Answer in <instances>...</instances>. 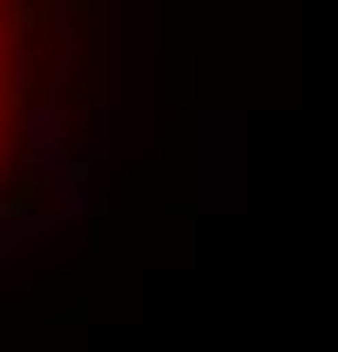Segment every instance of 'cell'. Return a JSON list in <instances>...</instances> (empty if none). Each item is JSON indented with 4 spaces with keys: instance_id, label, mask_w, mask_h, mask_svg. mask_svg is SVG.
Returning a JSON list of instances; mask_svg holds the SVG:
<instances>
[{
    "instance_id": "cell-1",
    "label": "cell",
    "mask_w": 338,
    "mask_h": 352,
    "mask_svg": "<svg viewBox=\"0 0 338 352\" xmlns=\"http://www.w3.org/2000/svg\"><path fill=\"white\" fill-rule=\"evenodd\" d=\"M27 34H21V14L0 7V176H7V156L21 149V129H27Z\"/></svg>"
}]
</instances>
